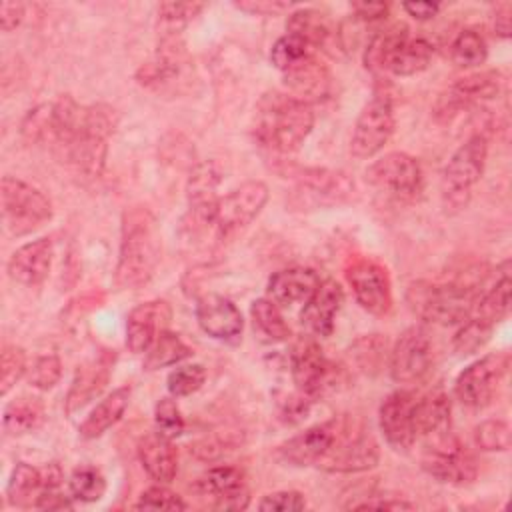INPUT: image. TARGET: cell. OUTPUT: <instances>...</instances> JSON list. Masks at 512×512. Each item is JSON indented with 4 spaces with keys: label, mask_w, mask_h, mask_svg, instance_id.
Masks as SVG:
<instances>
[{
    "label": "cell",
    "mask_w": 512,
    "mask_h": 512,
    "mask_svg": "<svg viewBox=\"0 0 512 512\" xmlns=\"http://www.w3.org/2000/svg\"><path fill=\"white\" fill-rule=\"evenodd\" d=\"M172 308L166 300H148L134 306L126 318V346L134 354H144L154 338L168 328Z\"/></svg>",
    "instance_id": "obj_23"
},
{
    "label": "cell",
    "mask_w": 512,
    "mask_h": 512,
    "mask_svg": "<svg viewBox=\"0 0 512 512\" xmlns=\"http://www.w3.org/2000/svg\"><path fill=\"white\" fill-rule=\"evenodd\" d=\"M250 318L254 332L262 342L278 344L290 338V326L284 320L280 306L270 298H258L250 306Z\"/></svg>",
    "instance_id": "obj_36"
},
{
    "label": "cell",
    "mask_w": 512,
    "mask_h": 512,
    "mask_svg": "<svg viewBox=\"0 0 512 512\" xmlns=\"http://www.w3.org/2000/svg\"><path fill=\"white\" fill-rule=\"evenodd\" d=\"M72 496H64L60 492V488H52V490H44L36 502L34 508L38 510H70L72 504Z\"/></svg>",
    "instance_id": "obj_55"
},
{
    "label": "cell",
    "mask_w": 512,
    "mask_h": 512,
    "mask_svg": "<svg viewBox=\"0 0 512 512\" xmlns=\"http://www.w3.org/2000/svg\"><path fill=\"white\" fill-rule=\"evenodd\" d=\"M334 436V418L310 426L304 432L288 438L284 444L278 446V454L284 462L292 466H310L326 454Z\"/></svg>",
    "instance_id": "obj_26"
},
{
    "label": "cell",
    "mask_w": 512,
    "mask_h": 512,
    "mask_svg": "<svg viewBox=\"0 0 512 512\" xmlns=\"http://www.w3.org/2000/svg\"><path fill=\"white\" fill-rule=\"evenodd\" d=\"M116 112L108 104L84 106L82 124L74 140L58 154L60 162L84 178H98L106 164L108 138L116 128Z\"/></svg>",
    "instance_id": "obj_4"
},
{
    "label": "cell",
    "mask_w": 512,
    "mask_h": 512,
    "mask_svg": "<svg viewBox=\"0 0 512 512\" xmlns=\"http://www.w3.org/2000/svg\"><path fill=\"white\" fill-rule=\"evenodd\" d=\"M350 10L362 22H376L386 18L388 4L386 2H352Z\"/></svg>",
    "instance_id": "obj_54"
},
{
    "label": "cell",
    "mask_w": 512,
    "mask_h": 512,
    "mask_svg": "<svg viewBox=\"0 0 512 512\" xmlns=\"http://www.w3.org/2000/svg\"><path fill=\"white\" fill-rule=\"evenodd\" d=\"M134 508L136 510H186V502L164 484H156L140 494Z\"/></svg>",
    "instance_id": "obj_49"
},
{
    "label": "cell",
    "mask_w": 512,
    "mask_h": 512,
    "mask_svg": "<svg viewBox=\"0 0 512 512\" xmlns=\"http://www.w3.org/2000/svg\"><path fill=\"white\" fill-rule=\"evenodd\" d=\"M160 228L146 206H130L120 220V250L114 284L120 290H136L148 284L160 262Z\"/></svg>",
    "instance_id": "obj_1"
},
{
    "label": "cell",
    "mask_w": 512,
    "mask_h": 512,
    "mask_svg": "<svg viewBox=\"0 0 512 512\" xmlns=\"http://www.w3.org/2000/svg\"><path fill=\"white\" fill-rule=\"evenodd\" d=\"M46 412L40 398L20 396L6 404L2 414V428L8 436H22L34 432L44 424Z\"/></svg>",
    "instance_id": "obj_34"
},
{
    "label": "cell",
    "mask_w": 512,
    "mask_h": 512,
    "mask_svg": "<svg viewBox=\"0 0 512 512\" xmlns=\"http://www.w3.org/2000/svg\"><path fill=\"white\" fill-rule=\"evenodd\" d=\"M194 490L200 496L212 498V504L218 510H244L250 502L244 472L234 466L210 468L196 480Z\"/></svg>",
    "instance_id": "obj_20"
},
{
    "label": "cell",
    "mask_w": 512,
    "mask_h": 512,
    "mask_svg": "<svg viewBox=\"0 0 512 512\" xmlns=\"http://www.w3.org/2000/svg\"><path fill=\"white\" fill-rule=\"evenodd\" d=\"M314 128L312 104H306L284 92H268L256 104L254 136L256 140L282 154L296 152Z\"/></svg>",
    "instance_id": "obj_2"
},
{
    "label": "cell",
    "mask_w": 512,
    "mask_h": 512,
    "mask_svg": "<svg viewBox=\"0 0 512 512\" xmlns=\"http://www.w3.org/2000/svg\"><path fill=\"white\" fill-rule=\"evenodd\" d=\"M62 376V362L56 354L38 356L28 368V382L36 390H50Z\"/></svg>",
    "instance_id": "obj_48"
},
{
    "label": "cell",
    "mask_w": 512,
    "mask_h": 512,
    "mask_svg": "<svg viewBox=\"0 0 512 512\" xmlns=\"http://www.w3.org/2000/svg\"><path fill=\"white\" fill-rule=\"evenodd\" d=\"M322 280L312 268H284L270 276L268 280V298L278 306H294L306 304V300L316 292Z\"/></svg>",
    "instance_id": "obj_29"
},
{
    "label": "cell",
    "mask_w": 512,
    "mask_h": 512,
    "mask_svg": "<svg viewBox=\"0 0 512 512\" xmlns=\"http://www.w3.org/2000/svg\"><path fill=\"white\" fill-rule=\"evenodd\" d=\"M138 458L146 474L158 484H170L178 472V452L162 432H150L138 442Z\"/></svg>",
    "instance_id": "obj_30"
},
{
    "label": "cell",
    "mask_w": 512,
    "mask_h": 512,
    "mask_svg": "<svg viewBox=\"0 0 512 512\" xmlns=\"http://www.w3.org/2000/svg\"><path fill=\"white\" fill-rule=\"evenodd\" d=\"M422 468L444 484L464 486L478 476L476 456L450 432L424 440Z\"/></svg>",
    "instance_id": "obj_10"
},
{
    "label": "cell",
    "mask_w": 512,
    "mask_h": 512,
    "mask_svg": "<svg viewBox=\"0 0 512 512\" xmlns=\"http://www.w3.org/2000/svg\"><path fill=\"white\" fill-rule=\"evenodd\" d=\"M394 106L386 94H376L364 108L360 110L352 138L350 152L356 158H372L376 156L394 134Z\"/></svg>",
    "instance_id": "obj_13"
},
{
    "label": "cell",
    "mask_w": 512,
    "mask_h": 512,
    "mask_svg": "<svg viewBox=\"0 0 512 512\" xmlns=\"http://www.w3.org/2000/svg\"><path fill=\"white\" fill-rule=\"evenodd\" d=\"M52 240L38 238L16 248L8 260V276L22 286L42 284L52 266Z\"/></svg>",
    "instance_id": "obj_25"
},
{
    "label": "cell",
    "mask_w": 512,
    "mask_h": 512,
    "mask_svg": "<svg viewBox=\"0 0 512 512\" xmlns=\"http://www.w3.org/2000/svg\"><path fill=\"white\" fill-rule=\"evenodd\" d=\"M510 368L508 352L486 354L472 364H468L454 382L456 398L472 410H482L490 406L504 382Z\"/></svg>",
    "instance_id": "obj_11"
},
{
    "label": "cell",
    "mask_w": 512,
    "mask_h": 512,
    "mask_svg": "<svg viewBox=\"0 0 512 512\" xmlns=\"http://www.w3.org/2000/svg\"><path fill=\"white\" fill-rule=\"evenodd\" d=\"M42 490H44L42 468L30 466L26 462H18L12 468L10 480L6 486V496L12 506H18V508L36 506Z\"/></svg>",
    "instance_id": "obj_35"
},
{
    "label": "cell",
    "mask_w": 512,
    "mask_h": 512,
    "mask_svg": "<svg viewBox=\"0 0 512 512\" xmlns=\"http://www.w3.org/2000/svg\"><path fill=\"white\" fill-rule=\"evenodd\" d=\"M416 394L410 390H394L380 404V430L394 450L406 452L416 438Z\"/></svg>",
    "instance_id": "obj_18"
},
{
    "label": "cell",
    "mask_w": 512,
    "mask_h": 512,
    "mask_svg": "<svg viewBox=\"0 0 512 512\" xmlns=\"http://www.w3.org/2000/svg\"><path fill=\"white\" fill-rule=\"evenodd\" d=\"M494 326H490L488 322L480 320L478 316L470 314L462 324L460 328L456 330L454 338H452V346L454 350L460 354V356H468V354H474L476 350H480L488 340H490V334H492Z\"/></svg>",
    "instance_id": "obj_43"
},
{
    "label": "cell",
    "mask_w": 512,
    "mask_h": 512,
    "mask_svg": "<svg viewBox=\"0 0 512 512\" xmlns=\"http://www.w3.org/2000/svg\"><path fill=\"white\" fill-rule=\"evenodd\" d=\"M206 382V368L202 364H186V366H178L174 368L168 378H166V386L168 392L174 398H182V396H190L196 390L202 388V384Z\"/></svg>",
    "instance_id": "obj_46"
},
{
    "label": "cell",
    "mask_w": 512,
    "mask_h": 512,
    "mask_svg": "<svg viewBox=\"0 0 512 512\" xmlns=\"http://www.w3.org/2000/svg\"><path fill=\"white\" fill-rule=\"evenodd\" d=\"M24 20V4L22 2H2L0 4V26L4 32L18 28Z\"/></svg>",
    "instance_id": "obj_56"
},
{
    "label": "cell",
    "mask_w": 512,
    "mask_h": 512,
    "mask_svg": "<svg viewBox=\"0 0 512 512\" xmlns=\"http://www.w3.org/2000/svg\"><path fill=\"white\" fill-rule=\"evenodd\" d=\"M0 206L2 220L14 236H26L52 218L50 198L14 176H4L0 182Z\"/></svg>",
    "instance_id": "obj_9"
},
{
    "label": "cell",
    "mask_w": 512,
    "mask_h": 512,
    "mask_svg": "<svg viewBox=\"0 0 512 512\" xmlns=\"http://www.w3.org/2000/svg\"><path fill=\"white\" fill-rule=\"evenodd\" d=\"M390 376L398 384H418L432 368V340L422 326L406 328L394 342L388 358Z\"/></svg>",
    "instance_id": "obj_15"
},
{
    "label": "cell",
    "mask_w": 512,
    "mask_h": 512,
    "mask_svg": "<svg viewBox=\"0 0 512 512\" xmlns=\"http://www.w3.org/2000/svg\"><path fill=\"white\" fill-rule=\"evenodd\" d=\"M196 320L214 340L236 344L242 336V314L236 304L222 294H204L196 304Z\"/></svg>",
    "instance_id": "obj_22"
},
{
    "label": "cell",
    "mask_w": 512,
    "mask_h": 512,
    "mask_svg": "<svg viewBox=\"0 0 512 512\" xmlns=\"http://www.w3.org/2000/svg\"><path fill=\"white\" fill-rule=\"evenodd\" d=\"M268 200V186L260 180H248L228 194L220 196L214 212L212 230L220 240H228L248 228L262 212Z\"/></svg>",
    "instance_id": "obj_12"
},
{
    "label": "cell",
    "mask_w": 512,
    "mask_h": 512,
    "mask_svg": "<svg viewBox=\"0 0 512 512\" xmlns=\"http://www.w3.org/2000/svg\"><path fill=\"white\" fill-rule=\"evenodd\" d=\"M502 88V74L498 70H482L458 78L448 86L434 102L432 114L438 122H450L462 110L480 104L484 100L496 98Z\"/></svg>",
    "instance_id": "obj_14"
},
{
    "label": "cell",
    "mask_w": 512,
    "mask_h": 512,
    "mask_svg": "<svg viewBox=\"0 0 512 512\" xmlns=\"http://www.w3.org/2000/svg\"><path fill=\"white\" fill-rule=\"evenodd\" d=\"M450 54L458 66L472 68V66H480L486 62L488 48H486L484 38L476 30H462L454 38V42L450 46Z\"/></svg>",
    "instance_id": "obj_44"
},
{
    "label": "cell",
    "mask_w": 512,
    "mask_h": 512,
    "mask_svg": "<svg viewBox=\"0 0 512 512\" xmlns=\"http://www.w3.org/2000/svg\"><path fill=\"white\" fill-rule=\"evenodd\" d=\"M154 422L158 432L166 434L168 438H176L184 432V418L180 414L178 404L174 398H160L154 406Z\"/></svg>",
    "instance_id": "obj_50"
},
{
    "label": "cell",
    "mask_w": 512,
    "mask_h": 512,
    "mask_svg": "<svg viewBox=\"0 0 512 512\" xmlns=\"http://www.w3.org/2000/svg\"><path fill=\"white\" fill-rule=\"evenodd\" d=\"M512 6L510 2H500L494 8V16H492V28L496 32V36L500 38H508L510 36V26H512Z\"/></svg>",
    "instance_id": "obj_57"
},
{
    "label": "cell",
    "mask_w": 512,
    "mask_h": 512,
    "mask_svg": "<svg viewBox=\"0 0 512 512\" xmlns=\"http://www.w3.org/2000/svg\"><path fill=\"white\" fill-rule=\"evenodd\" d=\"M128 402H130V386H120L112 390L84 418V422L80 424V436L86 440H94L102 436L108 428H112L122 418V414L128 408Z\"/></svg>",
    "instance_id": "obj_33"
},
{
    "label": "cell",
    "mask_w": 512,
    "mask_h": 512,
    "mask_svg": "<svg viewBox=\"0 0 512 512\" xmlns=\"http://www.w3.org/2000/svg\"><path fill=\"white\" fill-rule=\"evenodd\" d=\"M200 2H162L158 6L160 38H180L186 24L202 12Z\"/></svg>",
    "instance_id": "obj_40"
},
{
    "label": "cell",
    "mask_w": 512,
    "mask_h": 512,
    "mask_svg": "<svg viewBox=\"0 0 512 512\" xmlns=\"http://www.w3.org/2000/svg\"><path fill=\"white\" fill-rule=\"evenodd\" d=\"M284 84L288 94L310 104L326 98L332 88V76L328 68L312 54L288 72H284Z\"/></svg>",
    "instance_id": "obj_28"
},
{
    "label": "cell",
    "mask_w": 512,
    "mask_h": 512,
    "mask_svg": "<svg viewBox=\"0 0 512 512\" xmlns=\"http://www.w3.org/2000/svg\"><path fill=\"white\" fill-rule=\"evenodd\" d=\"M432 54L434 48L428 40L410 38L404 26H394L368 42L364 64L370 70H382L394 76H414L428 68Z\"/></svg>",
    "instance_id": "obj_5"
},
{
    "label": "cell",
    "mask_w": 512,
    "mask_h": 512,
    "mask_svg": "<svg viewBox=\"0 0 512 512\" xmlns=\"http://www.w3.org/2000/svg\"><path fill=\"white\" fill-rule=\"evenodd\" d=\"M350 356L356 362V366L364 372V374H376L382 370L386 358H390L388 352V342L386 338H382L380 334H366L360 336L352 348H350Z\"/></svg>",
    "instance_id": "obj_39"
},
{
    "label": "cell",
    "mask_w": 512,
    "mask_h": 512,
    "mask_svg": "<svg viewBox=\"0 0 512 512\" xmlns=\"http://www.w3.org/2000/svg\"><path fill=\"white\" fill-rule=\"evenodd\" d=\"M414 504L406 502L402 498H382V496H372L366 498L360 504H354L352 510H412Z\"/></svg>",
    "instance_id": "obj_53"
},
{
    "label": "cell",
    "mask_w": 512,
    "mask_h": 512,
    "mask_svg": "<svg viewBox=\"0 0 512 512\" xmlns=\"http://www.w3.org/2000/svg\"><path fill=\"white\" fill-rule=\"evenodd\" d=\"M474 442L484 452H504L510 448V426L504 420H484L474 428Z\"/></svg>",
    "instance_id": "obj_47"
},
{
    "label": "cell",
    "mask_w": 512,
    "mask_h": 512,
    "mask_svg": "<svg viewBox=\"0 0 512 512\" xmlns=\"http://www.w3.org/2000/svg\"><path fill=\"white\" fill-rule=\"evenodd\" d=\"M112 360L102 354L100 358L90 360L76 368V374L72 378V384H70V390H68L66 402H64L68 416L82 410L88 402H92L96 396H100V392L106 388V384L110 380Z\"/></svg>",
    "instance_id": "obj_27"
},
{
    "label": "cell",
    "mask_w": 512,
    "mask_h": 512,
    "mask_svg": "<svg viewBox=\"0 0 512 512\" xmlns=\"http://www.w3.org/2000/svg\"><path fill=\"white\" fill-rule=\"evenodd\" d=\"M260 510H280V512H294L306 508V498L302 492L296 490H278L264 496L258 504Z\"/></svg>",
    "instance_id": "obj_51"
},
{
    "label": "cell",
    "mask_w": 512,
    "mask_h": 512,
    "mask_svg": "<svg viewBox=\"0 0 512 512\" xmlns=\"http://www.w3.org/2000/svg\"><path fill=\"white\" fill-rule=\"evenodd\" d=\"M366 180L394 196H412L422 186V168L406 152H388L366 170Z\"/></svg>",
    "instance_id": "obj_17"
},
{
    "label": "cell",
    "mask_w": 512,
    "mask_h": 512,
    "mask_svg": "<svg viewBox=\"0 0 512 512\" xmlns=\"http://www.w3.org/2000/svg\"><path fill=\"white\" fill-rule=\"evenodd\" d=\"M290 372L296 390L310 400L326 396L346 382L344 368L326 358L312 338H300L292 344Z\"/></svg>",
    "instance_id": "obj_8"
},
{
    "label": "cell",
    "mask_w": 512,
    "mask_h": 512,
    "mask_svg": "<svg viewBox=\"0 0 512 512\" xmlns=\"http://www.w3.org/2000/svg\"><path fill=\"white\" fill-rule=\"evenodd\" d=\"M510 286H512V282H510L508 262H506L502 276L496 280V284L492 288L482 292L472 314L478 316L480 320L488 322L490 326H496L500 320L506 318V314L510 310Z\"/></svg>",
    "instance_id": "obj_37"
},
{
    "label": "cell",
    "mask_w": 512,
    "mask_h": 512,
    "mask_svg": "<svg viewBox=\"0 0 512 512\" xmlns=\"http://www.w3.org/2000/svg\"><path fill=\"white\" fill-rule=\"evenodd\" d=\"M188 356H192V348L188 344H184V340L178 334H174L166 328L154 338V342L144 352V368L158 370L164 366L178 364Z\"/></svg>",
    "instance_id": "obj_38"
},
{
    "label": "cell",
    "mask_w": 512,
    "mask_h": 512,
    "mask_svg": "<svg viewBox=\"0 0 512 512\" xmlns=\"http://www.w3.org/2000/svg\"><path fill=\"white\" fill-rule=\"evenodd\" d=\"M482 284L484 272L474 274L470 280H416L406 288V302L410 310L424 322L460 326L472 314L478 298L482 296Z\"/></svg>",
    "instance_id": "obj_3"
},
{
    "label": "cell",
    "mask_w": 512,
    "mask_h": 512,
    "mask_svg": "<svg viewBox=\"0 0 512 512\" xmlns=\"http://www.w3.org/2000/svg\"><path fill=\"white\" fill-rule=\"evenodd\" d=\"M234 6L242 12L256 14V16H276L290 8L288 2H278V0H244V2H236Z\"/></svg>",
    "instance_id": "obj_52"
},
{
    "label": "cell",
    "mask_w": 512,
    "mask_h": 512,
    "mask_svg": "<svg viewBox=\"0 0 512 512\" xmlns=\"http://www.w3.org/2000/svg\"><path fill=\"white\" fill-rule=\"evenodd\" d=\"M402 8L406 10L408 16H412L416 20H430L440 10V6L434 2H404Z\"/></svg>",
    "instance_id": "obj_58"
},
{
    "label": "cell",
    "mask_w": 512,
    "mask_h": 512,
    "mask_svg": "<svg viewBox=\"0 0 512 512\" xmlns=\"http://www.w3.org/2000/svg\"><path fill=\"white\" fill-rule=\"evenodd\" d=\"M68 490L78 502H96L106 492V480L94 466H80L70 474Z\"/></svg>",
    "instance_id": "obj_42"
},
{
    "label": "cell",
    "mask_w": 512,
    "mask_h": 512,
    "mask_svg": "<svg viewBox=\"0 0 512 512\" xmlns=\"http://www.w3.org/2000/svg\"><path fill=\"white\" fill-rule=\"evenodd\" d=\"M314 54V48L300 36L286 32L284 36H280L270 50V62L284 74L290 68H294L296 64H300L302 60L310 58Z\"/></svg>",
    "instance_id": "obj_41"
},
{
    "label": "cell",
    "mask_w": 512,
    "mask_h": 512,
    "mask_svg": "<svg viewBox=\"0 0 512 512\" xmlns=\"http://www.w3.org/2000/svg\"><path fill=\"white\" fill-rule=\"evenodd\" d=\"M452 430L450 402L442 390L416 398V438H434Z\"/></svg>",
    "instance_id": "obj_31"
},
{
    "label": "cell",
    "mask_w": 512,
    "mask_h": 512,
    "mask_svg": "<svg viewBox=\"0 0 512 512\" xmlns=\"http://www.w3.org/2000/svg\"><path fill=\"white\" fill-rule=\"evenodd\" d=\"M220 180H222L220 170L212 160L196 164L188 176L186 196H188L192 226L198 230L212 228L216 204L220 200L218 196Z\"/></svg>",
    "instance_id": "obj_21"
},
{
    "label": "cell",
    "mask_w": 512,
    "mask_h": 512,
    "mask_svg": "<svg viewBox=\"0 0 512 512\" xmlns=\"http://www.w3.org/2000/svg\"><path fill=\"white\" fill-rule=\"evenodd\" d=\"M380 450L370 430L352 416L334 418V436L326 454L316 462L324 472L352 474L378 464Z\"/></svg>",
    "instance_id": "obj_6"
},
{
    "label": "cell",
    "mask_w": 512,
    "mask_h": 512,
    "mask_svg": "<svg viewBox=\"0 0 512 512\" xmlns=\"http://www.w3.org/2000/svg\"><path fill=\"white\" fill-rule=\"evenodd\" d=\"M488 156V140L484 134L470 136L450 156L442 170L440 194L446 210L456 212L468 206L474 186L480 182Z\"/></svg>",
    "instance_id": "obj_7"
},
{
    "label": "cell",
    "mask_w": 512,
    "mask_h": 512,
    "mask_svg": "<svg viewBox=\"0 0 512 512\" xmlns=\"http://www.w3.org/2000/svg\"><path fill=\"white\" fill-rule=\"evenodd\" d=\"M286 28L290 34L304 38L314 50L328 48L338 38V30L332 20L314 8H300L288 16Z\"/></svg>",
    "instance_id": "obj_32"
},
{
    "label": "cell",
    "mask_w": 512,
    "mask_h": 512,
    "mask_svg": "<svg viewBox=\"0 0 512 512\" xmlns=\"http://www.w3.org/2000/svg\"><path fill=\"white\" fill-rule=\"evenodd\" d=\"M346 280L352 286V292L358 304L370 314L384 316L392 308V286L388 270L366 256L350 258L346 270Z\"/></svg>",
    "instance_id": "obj_16"
},
{
    "label": "cell",
    "mask_w": 512,
    "mask_h": 512,
    "mask_svg": "<svg viewBox=\"0 0 512 512\" xmlns=\"http://www.w3.org/2000/svg\"><path fill=\"white\" fill-rule=\"evenodd\" d=\"M342 302H344V292L340 284L330 278L322 280L300 312V320L304 328L314 336H330Z\"/></svg>",
    "instance_id": "obj_24"
},
{
    "label": "cell",
    "mask_w": 512,
    "mask_h": 512,
    "mask_svg": "<svg viewBox=\"0 0 512 512\" xmlns=\"http://www.w3.org/2000/svg\"><path fill=\"white\" fill-rule=\"evenodd\" d=\"M26 370V352L16 344H4L0 352V394L6 396Z\"/></svg>",
    "instance_id": "obj_45"
},
{
    "label": "cell",
    "mask_w": 512,
    "mask_h": 512,
    "mask_svg": "<svg viewBox=\"0 0 512 512\" xmlns=\"http://www.w3.org/2000/svg\"><path fill=\"white\" fill-rule=\"evenodd\" d=\"M354 192V182L348 178V174L338 170H326V168H308L300 174L298 186L294 190V206H326V204H338L348 200V196Z\"/></svg>",
    "instance_id": "obj_19"
}]
</instances>
